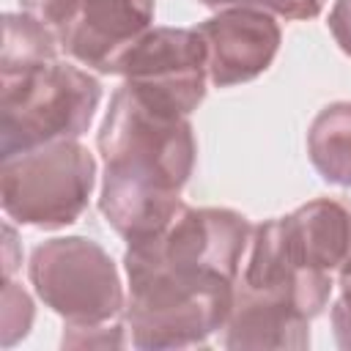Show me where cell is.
<instances>
[{"label":"cell","instance_id":"6da1fadb","mask_svg":"<svg viewBox=\"0 0 351 351\" xmlns=\"http://www.w3.org/2000/svg\"><path fill=\"white\" fill-rule=\"evenodd\" d=\"M250 236L244 214L184 203L159 233L129 244L123 318L132 346H206L225 329Z\"/></svg>","mask_w":351,"mask_h":351},{"label":"cell","instance_id":"7a4b0ae2","mask_svg":"<svg viewBox=\"0 0 351 351\" xmlns=\"http://www.w3.org/2000/svg\"><path fill=\"white\" fill-rule=\"evenodd\" d=\"M104 159L99 211L126 244L159 233L184 206L197 143L189 118L143 101L121 85L96 137Z\"/></svg>","mask_w":351,"mask_h":351},{"label":"cell","instance_id":"3957f363","mask_svg":"<svg viewBox=\"0 0 351 351\" xmlns=\"http://www.w3.org/2000/svg\"><path fill=\"white\" fill-rule=\"evenodd\" d=\"M99 101V80L60 58L0 77V159L60 140H80Z\"/></svg>","mask_w":351,"mask_h":351},{"label":"cell","instance_id":"277c9868","mask_svg":"<svg viewBox=\"0 0 351 351\" xmlns=\"http://www.w3.org/2000/svg\"><path fill=\"white\" fill-rule=\"evenodd\" d=\"M96 186V156L80 140H60L3 159L0 203L8 219L27 228L74 225Z\"/></svg>","mask_w":351,"mask_h":351},{"label":"cell","instance_id":"5b68a950","mask_svg":"<svg viewBox=\"0 0 351 351\" xmlns=\"http://www.w3.org/2000/svg\"><path fill=\"white\" fill-rule=\"evenodd\" d=\"M27 277L38 299L71 326L110 324L126 307L115 261L85 236L41 241L30 255Z\"/></svg>","mask_w":351,"mask_h":351},{"label":"cell","instance_id":"8992f818","mask_svg":"<svg viewBox=\"0 0 351 351\" xmlns=\"http://www.w3.org/2000/svg\"><path fill=\"white\" fill-rule=\"evenodd\" d=\"M143 101L189 118L206 99L208 60L195 27H151L112 66Z\"/></svg>","mask_w":351,"mask_h":351},{"label":"cell","instance_id":"52a82bcc","mask_svg":"<svg viewBox=\"0 0 351 351\" xmlns=\"http://www.w3.org/2000/svg\"><path fill=\"white\" fill-rule=\"evenodd\" d=\"M206 44L208 82L233 88L261 77L277 58L282 30L274 14L255 5L222 8L195 27Z\"/></svg>","mask_w":351,"mask_h":351},{"label":"cell","instance_id":"ba28073f","mask_svg":"<svg viewBox=\"0 0 351 351\" xmlns=\"http://www.w3.org/2000/svg\"><path fill=\"white\" fill-rule=\"evenodd\" d=\"M154 0H85L58 33L60 49L85 69L112 74L115 60L154 27Z\"/></svg>","mask_w":351,"mask_h":351},{"label":"cell","instance_id":"9c48e42d","mask_svg":"<svg viewBox=\"0 0 351 351\" xmlns=\"http://www.w3.org/2000/svg\"><path fill=\"white\" fill-rule=\"evenodd\" d=\"M236 285L258 299L282 304L304 315L307 321L321 315L332 296V274L293 266L282 255L269 219L261 225H252L250 247H247Z\"/></svg>","mask_w":351,"mask_h":351},{"label":"cell","instance_id":"30bf717a","mask_svg":"<svg viewBox=\"0 0 351 351\" xmlns=\"http://www.w3.org/2000/svg\"><path fill=\"white\" fill-rule=\"evenodd\" d=\"M269 225L282 255L299 269L335 274L351 261V197H315Z\"/></svg>","mask_w":351,"mask_h":351},{"label":"cell","instance_id":"8fae6325","mask_svg":"<svg viewBox=\"0 0 351 351\" xmlns=\"http://www.w3.org/2000/svg\"><path fill=\"white\" fill-rule=\"evenodd\" d=\"M222 346L225 348H307L310 321L282 304L258 299L236 285Z\"/></svg>","mask_w":351,"mask_h":351},{"label":"cell","instance_id":"7c38bea8","mask_svg":"<svg viewBox=\"0 0 351 351\" xmlns=\"http://www.w3.org/2000/svg\"><path fill=\"white\" fill-rule=\"evenodd\" d=\"M307 156L326 184L351 186V101H335L313 118Z\"/></svg>","mask_w":351,"mask_h":351},{"label":"cell","instance_id":"4fadbf2b","mask_svg":"<svg viewBox=\"0 0 351 351\" xmlns=\"http://www.w3.org/2000/svg\"><path fill=\"white\" fill-rule=\"evenodd\" d=\"M60 38L58 33L36 19L27 11L3 16V55H0V77L22 74L36 66L58 60Z\"/></svg>","mask_w":351,"mask_h":351},{"label":"cell","instance_id":"5bb4252c","mask_svg":"<svg viewBox=\"0 0 351 351\" xmlns=\"http://www.w3.org/2000/svg\"><path fill=\"white\" fill-rule=\"evenodd\" d=\"M33 324V302L22 285H16L11 277L3 282V346H14L19 337L27 335Z\"/></svg>","mask_w":351,"mask_h":351},{"label":"cell","instance_id":"9a60e30c","mask_svg":"<svg viewBox=\"0 0 351 351\" xmlns=\"http://www.w3.org/2000/svg\"><path fill=\"white\" fill-rule=\"evenodd\" d=\"M121 324H99V326H63V346L69 348H104V346H123Z\"/></svg>","mask_w":351,"mask_h":351},{"label":"cell","instance_id":"2e32d148","mask_svg":"<svg viewBox=\"0 0 351 351\" xmlns=\"http://www.w3.org/2000/svg\"><path fill=\"white\" fill-rule=\"evenodd\" d=\"M337 299L332 304V329L340 348H351V261L337 271Z\"/></svg>","mask_w":351,"mask_h":351},{"label":"cell","instance_id":"e0dca14e","mask_svg":"<svg viewBox=\"0 0 351 351\" xmlns=\"http://www.w3.org/2000/svg\"><path fill=\"white\" fill-rule=\"evenodd\" d=\"M19 3H22V11L33 14L36 19L47 22L55 33H60L82 8L85 0H19Z\"/></svg>","mask_w":351,"mask_h":351},{"label":"cell","instance_id":"ac0fdd59","mask_svg":"<svg viewBox=\"0 0 351 351\" xmlns=\"http://www.w3.org/2000/svg\"><path fill=\"white\" fill-rule=\"evenodd\" d=\"M252 5L263 8L274 16L302 22V19H315L324 11L326 0H252Z\"/></svg>","mask_w":351,"mask_h":351},{"label":"cell","instance_id":"d6986e66","mask_svg":"<svg viewBox=\"0 0 351 351\" xmlns=\"http://www.w3.org/2000/svg\"><path fill=\"white\" fill-rule=\"evenodd\" d=\"M326 25L335 44L351 58V0H335Z\"/></svg>","mask_w":351,"mask_h":351},{"label":"cell","instance_id":"ffe728a7","mask_svg":"<svg viewBox=\"0 0 351 351\" xmlns=\"http://www.w3.org/2000/svg\"><path fill=\"white\" fill-rule=\"evenodd\" d=\"M206 8H217V11H222V8H233V5H252V0H200Z\"/></svg>","mask_w":351,"mask_h":351}]
</instances>
